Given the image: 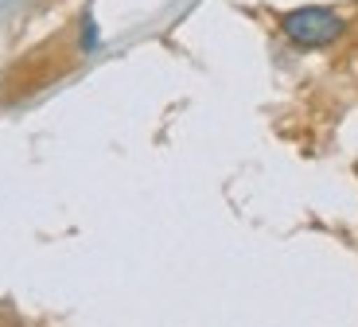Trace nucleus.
<instances>
[{
    "label": "nucleus",
    "mask_w": 358,
    "mask_h": 327,
    "mask_svg": "<svg viewBox=\"0 0 358 327\" xmlns=\"http://www.w3.org/2000/svg\"><path fill=\"white\" fill-rule=\"evenodd\" d=\"M280 32H285L288 43L304 47V51H320V47H331L335 39H343L347 32V20L331 8H296L280 16Z\"/></svg>",
    "instance_id": "nucleus-1"
}]
</instances>
